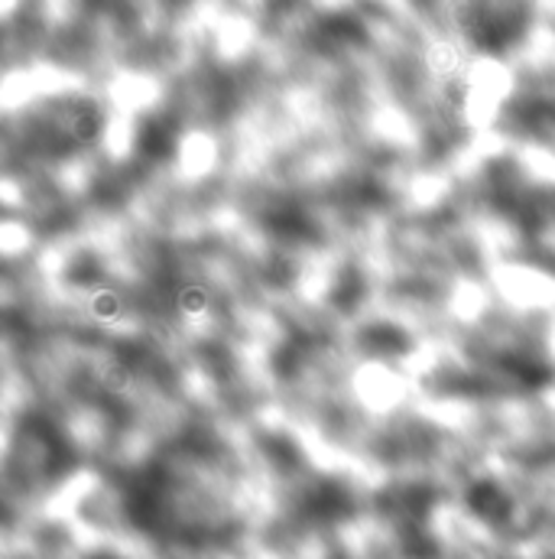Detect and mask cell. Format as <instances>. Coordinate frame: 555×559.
<instances>
[{"label": "cell", "instance_id": "cell-3", "mask_svg": "<svg viewBox=\"0 0 555 559\" xmlns=\"http://www.w3.org/2000/svg\"><path fill=\"white\" fill-rule=\"evenodd\" d=\"M361 342L377 358H400V355L410 352V335L394 329V325H374V329H367V335Z\"/></svg>", "mask_w": 555, "mask_h": 559}, {"label": "cell", "instance_id": "cell-2", "mask_svg": "<svg viewBox=\"0 0 555 559\" xmlns=\"http://www.w3.org/2000/svg\"><path fill=\"white\" fill-rule=\"evenodd\" d=\"M464 504L468 511L481 521V524H491V527H504L510 518H514V498L504 491L500 481L494 478H478L468 495H464Z\"/></svg>", "mask_w": 555, "mask_h": 559}, {"label": "cell", "instance_id": "cell-4", "mask_svg": "<svg viewBox=\"0 0 555 559\" xmlns=\"http://www.w3.org/2000/svg\"><path fill=\"white\" fill-rule=\"evenodd\" d=\"M92 559H118L114 554H98V557H92Z\"/></svg>", "mask_w": 555, "mask_h": 559}, {"label": "cell", "instance_id": "cell-1", "mask_svg": "<svg viewBox=\"0 0 555 559\" xmlns=\"http://www.w3.org/2000/svg\"><path fill=\"white\" fill-rule=\"evenodd\" d=\"M302 511L315 524H341L354 514V498L341 481H315L302 498Z\"/></svg>", "mask_w": 555, "mask_h": 559}]
</instances>
